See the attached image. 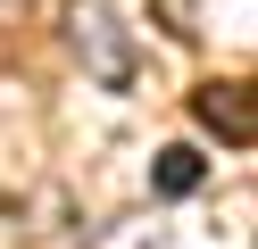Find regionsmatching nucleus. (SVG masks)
Returning <instances> with one entry per match:
<instances>
[{
	"label": "nucleus",
	"instance_id": "f03ea898",
	"mask_svg": "<svg viewBox=\"0 0 258 249\" xmlns=\"http://www.w3.org/2000/svg\"><path fill=\"white\" fill-rule=\"evenodd\" d=\"M191 116L217 141H258V83H208V92H191Z\"/></svg>",
	"mask_w": 258,
	"mask_h": 249
},
{
	"label": "nucleus",
	"instance_id": "7ed1b4c3",
	"mask_svg": "<svg viewBox=\"0 0 258 249\" xmlns=\"http://www.w3.org/2000/svg\"><path fill=\"white\" fill-rule=\"evenodd\" d=\"M200 175H208V158H200L191 141H175V149H158V158H150V191H158V199H191V191H200Z\"/></svg>",
	"mask_w": 258,
	"mask_h": 249
},
{
	"label": "nucleus",
	"instance_id": "f257e3e1",
	"mask_svg": "<svg viewBox=\"0 0 258 249\" xmlns=\"http://www.w3.org/2000/svg\"><path fill=\"white\" fill-rule=\"evenodd\" d=\"M75 58H84V75L108 83V92L134 83V42H125V25H117L108 0H75Z\"/></svg>",
	"mask_w": 258,
	"mask_h": 249
}]
</instances>
